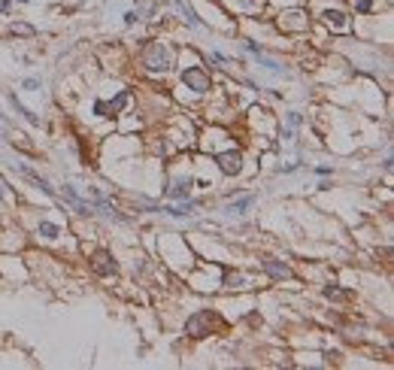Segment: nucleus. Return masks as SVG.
I'll list each match as a JSON object with an SVG mask.
<instances>
[{
  "label": "nucleus",
  "instance_id": "obj_1",
  "mask_svg": "<svg viewBox=\"0 0 394 370\" xmlns=\"http://www.w3.org/2000/svg\"><path fill=\"white\" fill-rule=\"evenodd\" d=\"M143 67L149 70V73H170V70L176 67V52L161 43V40H155V43H149L146 49H143Z\"/></svg>",
  "mask_w": 394,
  "mask_h": 370
},
{
  "label": "nucleus",
  "instance_id": "obj_2",
  "mask_svg": "<svg viewBox=\"0 0 394 370\" xmlns=\"http://www.w3.org/2000/svg\"><path fill=\"white\" fill-rule=\"evenodd\" d=\"M212 328H215V313L212 309H200L194 316H188V322H185V334L194 337V340L206 337Z\"/></svg>",
  "mask_w": 394,
  "mask_h": 370
},
{
  "label": "nucleus",
  "instance_id": "obj_3",
  "mask_svg": "<svg viewBox=\"0 0 394 370\" xmlns=\"http://www.w3.org/2000/svg\"><path fill=\"white\" fill-rule=\"evenodd\" d=\"M182 85H185L188 91H194V94H209L212 79H209V73L203 67H185L182 70Z\"/></svg>",
  "mask_w": 394,
  "mask_h": 370
},
{
  "label": "nucleus",
  "instance_id": "obj_4",
  "mask_svg": "<svg viewBox=\"0 0 394 370\" xmlns=\"http://www.w3.org/2000/svg\"><path fill=\"white\" fill-rule=\"evenodd\" d=\"M88 261H91V270H94L97 276H115V273H119V264H115V258H112V252H109V249H97V252H91V255H88Z\"/></svg>",
  "mask_w": 394,
  "mask_h": 370
},
{
  "label": "nucleus",
  "instance_id": "obj_5",
  "mask_svg": "<svg viewBox=\"0 0 394 370\" xmlns=\"http://www.w3.org/2000/svg\"><path fill=\"white\" fill-rule=\"evenodd\" d=\"M215 164H219V170H222L225 176H237V173L243 170V152H237V149H228V152L215 155Z\"/></svg>",
  "mask_w": 394,
  "mask_h": 370
},
{
  "label": "nucleus",
  "instance_id": "obj_6",
  "mask_svg": "<svg viewBox=\"0 0 394 370\" xmlns=\"http://www.w3.org/2000/svg\"><path fill=\"white\" fill-rule=\"evenodd\" d=\"M191 176H179V179H173V182H167L164 185V194L167 198H173V201H185V198H191Z\"/></svg>",
  "mask_w": 394,
  "mask_h": 370
},
{
  "label": "nucleus",
  "instance_id": "obj_7",
  "mask_svg": "<svg viewBox=\"0 0 394 370\" xmlns=\"http://www.w3.org/2000/svg\"><path fill=\"white\" fill-rule=\"evenodd\" d=\"M15 170H18V173H22L25 179H31L33 185H36V188L43 191V194H49V198H58V188H52V182H49L46 176H40L36 170H31L28 164H15Z\"/></svg>",
  "mask_w": 394,
  "mask_h": 370
},
{
  "label": "nucleus",
  "instance_id": "obj_8",
  "mask_svg": "<svg viewBox=\"0 0 394 370\" xmlns=\"http://www.w3.org/2000/svg\"><path fill=\"white\" fill-rule=\"evenodd\" d=\"M261 267L267 270L270 279H288V276H291V267H288L285 261H279V258H264Z\"/></svg>",
  "mask_w": 394,
  "mask_h": 370
},
{
  "label": "nucleus",
  "instance_id": "obj_9",
  "mask_svg": "<svg viewBox=\"0 0 394 370\" xmlns=\"http://www.w3.org/2000/svg\"><path fill=\"white\" fill-rule=\"evenodd\" d=\"M322 18H325L328 28H337V31H346V28H349V18H346V12H340V9H325Z\"/></svg>",
  "mask_w": 394,
  "mask_h": 370
},
{
  "label": "nucleus",
  "instance_id": "obj_10",
  "mask_svg": "<svg viewBox=\"0 0 394 370\" xmlns=\"http://www.w3.org/2000/svg\"><path fill=\"white\" fill-rule=\"evenodd\" d=\"M36 237H43V240H49V243H55L58 237H61V225H55V222H36Z\"/></svg>",
  "mask_w": 394,
  "mask_h": 370
},
{
  "label": "nucleus",
  "instance_id": "obj_11",
  "mask_svg": "<svg viewBox=\"0 0 394 370\" xmlns=\"http://www.w3.org/2000/svg\"><path fill=\"white\" fill-rule=\"evenodd\" d=\"M255 206V198L252 194H246V198H240V201H230L228 203V212L230 216H243V212H249Z\"/></svg>",
  "mask_w": 394,
  "mask_h": 370
},
{
  "label": "nucleus",
  "instance_id": "obj_12",
  "mask_svg": "<svg viewBox=\"0 0 394 370\" xmlns=\"http://www.w3.org/2000/svg\"><path fill=\"white\" fill-rule=\"evenodd\" d=\"M173 3H176V9L185 15V22H188V25H194V28H206V22H200V18H197V12L191 9V6H185V0H173Z\"/></svg>",
  "mask_w": 394,
  "mask_h": 370
},
{
  "label": "nucleus",
  "instance_id": "obj_13",
  "mask_svg": "<svg viewBox=\"0 0 394 370\" xmlns=\"http://www.w3.org/2000/svg\"><path fill=\"white\" fill-rule=\"evenodd\" d=\"M6 98H9V103H12V106H15V112H18V115H25V122H28V125H40V115H33L28 106H22V101H18L15 94H6Z\"/></svg>",
  "mask_w": 394,
  "mask_h": 370
},
{
  "label": "nucleus",
  "instance_id": "obj_14",
  "mask_svg": "<svg viewBox=\"0 0 394 370\" xmlns=\"http://www.w3.org/2000/svg\"><path fill=\"white\" fill-rule=\"evenodd\" d=\"M255 58H258V67H264L267 73H276V76H282V73H285V67H282L279 61H273V58H264V52H261V55H255Z\"/></svg>",
  "mask_w": 394,
  "mask_h": 370
},
{
  "label": "nucleus",
  "instance_id": "obj_15",
  "mask_svg": "<svg viewBox=\"0 0 394 370\" xmlns=\"http://www.w3.org/2000/svg\"><path fill=\"white\" fill-rule=\"evenodd\" d=\"M128 103H131V91H119V94L106 103V106H109V112H122Z\"/></svg>",
  "mask_w": 394,
  "mask_h": 370
},
{
  "label": "nucleus",
  "instance_id": "obj_16",
  "mask_svg": "<svg viewBox=\"0 0 394 370\" xmlns=\"http://www.w3.org/2000/svg\"><path fill=\"white\" fill-rule=\"evenodd\" d=\"M322 295H325L328 301H346V298H349V291H343L340 285H325V288H322Z\"/></svg>",
  "mask_w": 394,
  "mask_h": 370
},
{
  "label": "nucleus",
  "instance_id": "obj_17",
  "mask_svg": "<svg viewBox=\"0 0 394 370\" xmlns=\"http://www.w3.org/2000/svg\"><path fill=\"white\" fill-rule=\"evenodd\" d=\"M246 282H249V279H246L243 273H228V276H225V285H228V288H243Z\"/></svg>",
  "mask_w": 394,
  "mask_h": 370
},
{
  "label": "nucleus",
  "instance_id": "obj_18",
  "mask_svg": "<svg viewBox=\"0 0 394 370\" xmlns=\"http://www.w3.org/2000/svg\"><path fill=\"white\" fill-rule=\"evenodd\" d=\"M12 34H18V36H33V34H36V28L25 25V22H15V25H12Z\"/></svg>",
  "mask_w": 394,
  "mask_h": 370
},
{
  "label": "nucleus",
  "instance_id": "obj_19",
  "mask_svg": "<svg viewBox=\"0 0 394 370\" xmlns=\"http://www.w3.org/2000/svg\"><path fill=\"white\" fill-rule=\"evenodd\" d=\"M300 125H303V115H300V112H288V115H285V128H300Z\"/></svg>",
  "mask_w": 394,
  "mask_h": 370
},
{
  "label": "nucleus",
  "instance_id": "obj_20",
  "mask_svg": "<svg viewBox=\"0 0 394 370\" xmlns=\"http://www.w3.org/2000/svg\"><path fill=\"white\" fill-rule=\"evenodd\" d=\"M352 6H355V12H370L373 0H352Z\"/></svg>",
  "mask_w": 394,
  "mask_h": 370
},
{
  "label": "nucleus",
  "instance_id": "obj_21",
  "mask_svg": "<svg viewBox=\"0 0 394 370\" xmlns=\"http://www.w3.org/2000/svg\"><path fill=\"white\" fill-rule=\"evenodd\" d=\"M246 52H249V55H261L264 49H261V43H255V40H246Z\"/></svg>",
  "mask_w": 394,
  "mask_h": 370
},
{
  "label": "nucleus",
  "instance_id": "obj_22",
  "mask_svg": "<svg viewBox=\"0 0 394 370\" xmlns=\"http://www.w3.org/2000/svg\"><path fill=\"white\" fill-rule=\"evenodd\" d=\"M94 115H100V119H106V115H109V106H106V101H97V103H94Z\"/></svg>",
  "mask_w": 394,
  "mask_h": 370
},
{
  "label": "nucleus",
  "instance_id": "obj_23",
  "mask_svg": "<svg viewBox=\"0 0 394 370\" xmlns=\"http://www.w3.org/2000/svg\"><path fill=\"white\" fill-rule=\"evenodd\" d=\"M136 22H140V15H136V9H131V12H125V25H128V28H133Z\"/></svg>",
  "mask_w": 394,
  "mask_h": 370
},
{
  "label": "nucleus",
  "instance_id": "obj_24",
  "mask_svg": "<svg viewBox=\"0 0 394 370\" xmlns=\"http://www.w3.org/2000/svg\"><path fill=\"white\" fill-rule=\"evenodd\" d=\"M279 137H282L285 143H291V140H294V128H282V131H279Z\"/></svg>",
  "mask_w": 394,
  "mask_h": 370
},
{
  "label": "nucleus",
  "instance_id": "obj_25",
  "mask_svg": "<svg viewBox=\"0 0 394 370\" xmlns=\"http://www.w3.org/2000/svg\"><path fill=\"white\" fill-rule=\"evenodd\" d=\"M22 85H25V88H40V79H33V76H28V79H25Z\"/></svg>",
  "mask_w": 394,
  "mask_h": 370
},
{
  "label": "nucleus",
  "instance_id": "obj_26",
  "mask_svg": "<svg viewBox=\"0 0 394 370\" xmlns=\"http://www.w3.org/2000/svg\"><path fill=\"white\" fill-rule=\"evenodd\" d=\"M316 173H319V176H330L333 170H330V167H325V164H322V167H316Z\"/></svg>",
  "mask_w": 394,
  "mask_h": 370
},
{
  "label": "nucleus",
  "instance_id": "obj_27",
  "mask_svg": "<svg viewBox=\"0 0 394 370\" xmlns=\"http://www.w3.org/2000/svg\"><path fill=\"white\" fill-rule=\"evenodd\" d=\"M12 9V0H3V12H9Z\"/></svg>",
  "mask_w": 394,
  "mask_h": 370
},
{
  "label": "nucleus",
  "instance_id": "obj_28",
  "mask_svg": "<svg viewBox=\"0 0 394 370\" xmlns=\"http://www.w3.org/2000/svg\"><path fill=\"white\" fill-rule=\"evenodd\" d=\"M18 3H28V0H18Z\"/></svg>",
  "mask_w": 394,
  "mask_h": 370
}]
</instances>
